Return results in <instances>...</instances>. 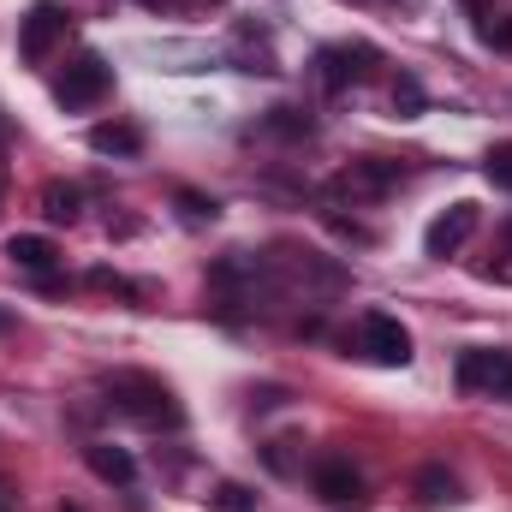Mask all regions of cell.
Returning <instances> with one entry per match:
<instances>
[{
    "label": "cell",
    "mask_w": 512,
    "mask_h": 512,
    "mask_svg": "<svg viewBox=\"0 0 512 512\" xmlns=\"http://www.w3.org/2000/svg\"><path fill=\"white\" fill-rule=\"evenodd\" d=\"M108 405H114L120 417H131V423H143V429H179V423H185L179 399L155 382V376H137V370H120V376L108 382Z\"/></svg>",
    "instance_id": "1"
},
{
    "label": "cell",
    "mask_w": 512,
    "mask_h": 512,
    "mask_svg": "<svg viewBox=\"0 0 512 512\" xmlns=\"http://www.w3.org/2000/svg\"><path fill=\"white\" fill-rule=\"evenodd\" d=\"M358 352H364L370 364L405 370V364H411V334H405V322H399V316H387V310H370V316L358 322Z\"/></svg>",
    "instance_id": "2"
},
{
    "label": "cell",
    "mask_w": 512,
    "mask_h": 512,
    "mask_svg": "<svg viewBox=\"0 0 512 512\" xmlns=\"http://www.w3.org/2000/svg\"><path fill=\"white\" fill-rule=\"evenodd\" d=\"M114 90V66L102 60V54H78L72 66H66V78L54 84V102L60 108H90V102H102Z\"/></svg>",
    "instance_id": "3"
},
{
    "label": "cell",
    "mask_w": 512,
    "mask_h": 512,
    "mask_svg": "<svg viewBox=\"0 0 512 512\" xmlns=\"http://www.w3.org/2000/svg\"><path fill=\"white\" fill-rule=\"evenodd\" d=\"M310 489H316V501H322L328 512H364L370 507L364 477L352 471V459H322V465L310 471Z\"/></svg>",
    "instance_id": "4"
},
{
    "label": "cell",
    "mask_w": 512,
    "mask_h": 512,
    "mask_svg": "<svg viewBox=\"0 0 512 512\" xmlns=\"http://www.w3.org/2000/svg\"><path fill=\"white\" fill-rule=\"evenodd\" d=\"M453 382H459V393H489V399L512 405V352H465Z\"/></svg>",
    "instance_id": "5"
},
{
    "label": "cell",
    "mask_w": 512,
    "mask_h": 512,
    "mask_svg": "<svg viewBox=\"0 0 512 512\" xmlns=\"http://www.w3.org/2000/svg\"><path fill=\"white\" fill-rule=\"evenodd\" d=\"M66 24H72V12L60 6V0H36L24 18H18V54L36 66V60H48V48L66 36Z\"/></svg>",
    "instance_id": "6"
},
{
    "label": "cell",
    "mask_w": 512,
    "mask_h": 512,
    "mask_svg": "<svg viewBox=\"0 0 512 512\" xmlns=\"http://www.w3.org/2000/svg\"><path fill=\"white\" fill-rule=\"evenodd\" d=\"M399 179H405V167H399V161L364 155V161H352V167H340V173H334V191H340V197H352V203H376V197H387Z\"/></svg>",
    "instance_id": "7"
},
{
    "label": "cell",
    "mask_w": 512,
    "mask_h": 512,
    "mask_svg": "<svg viewBox=\"0 0 512 512\" xmlns=\"http://www.w3.org/2000/svg\"><path fill=\"white\" fill-rule=\"evenodd\" d=\"M477 221H483V215H477V203H453L447 215H435V221H429L423 251H429V256H453L471 233H477Z\"/></svg>",
    "instance_id": "8"
},
{
    "label": "cell",
    "mask_w": 512,
    "mask_h": 512,
    "mask_svg": "<svg viewBox=\"0 0 512 512\" xmlns=\"http://www.w3.org/2000/svg\"><path fill=\"white\" fill-rule=\"evenodd\" d=\"M370 66H376V48H370V42H346V48H322V84H328V90H346V84H358V78H370Z\"/></svg>",
    "instance_id": "9"
},
{
    "label": "cell",
    "mask_w": 512,
    "mask_h": 512,
    "mask_svg": "<svg viewBox=\"0 0 512 512\" xmlns=\"http://www.w3.org/2000/svg\"><path fill=\"white\" fill-rule=\"evenodd\" d=\"M84 465H90L102 483H120V489L137 477V459H131L126 447H114V441H90V447H84Z\"/></svg>",
    "instance_id": "10"
},
{
    "label": "cell",
    "mask_w": 512,
    "mask_h": 512,
    "mask_svg": "<svg viewBox=\"0 0 512 512\" xmlns=\"http://www.w3.org/2000/svg\"><path fill=\"white\" fill-rule=\"evenodd\" d=\"M6 256H12L18 268H36V274H48V268L60 262L54 239H42V233H12V239H6Z\"/></svg>",
    "instance_id": "11"
},
{
    "label": "cell",
    "mask_w": 512,
    "mask_h": 512,
    "mask_svg": "<svg viewBox=\"0 0 512 512\" xmlns=\"http://www.w3.org/2000/svg\"><path fill=\"white\" fill-rule=\"evenodd\" d=\"M42 215H48L54 227H72V221L84 215V191H78V185H60V179L42 185Z\"/></svg>",
    "instance_id": "12"
},
{
    "label": "cell",
    "mask_w": 512,
    "mask_h": 512,
    "mask_svg": "<svg viewBox=\"0 0 512 512\" xmlns=\"http://www.w3.org/2000/svg\"><path fill=\"white\" fill-rule=\"evenodd\" d=\"M90 149H96V155H137V149H143V131L126 126V120L90 126Z\"/></svg>",
    "instance_id": "13"
},
{
    "label": "cell",
    "mask_w": 512,
    "mask_h": 512,
    "mask_svg": "<svg viewBox=\"0 0 512 512\" xmlns=\"http://www.w3.org/2000/svg\"><path fill=\"white\" fill-rule=\"evenodd\" d=\"M417 495H423V507H453L459 501V477L447 465H423L417 471Z\"/></svg>",
    "instance_id": "14"
},
{
    "label": "cell",
    "mask_w": 512,
    "mask_h": 512,
    "mask_svg": "<svg viewBox=\"0 0 512 512\" xmlns=\"http://www.w3.org/2000/svg\"><path fill=\"white\" fill-rule=\"evenodd\" d=\"M262 131H280V137H310V131H316V120H310L304 108H268Z\"/></svg>",
    "instance_id": "15"
},
{
    "label": "cell",
    "mask_w": 512,
    "mask_h": 512,
    "mask_svg": "<svg viewBox=\"0 0 512 512\" xmlns=\"http://www.w3.org/2000/svg\"><path fill=\"white\" fill-rule=\"evenodd\" d=\"M209 512H256V489H245V483H215Z\"/></svg>",
    "instance_id": "16"
},
{
    "label": "cell",
    "mask_w": 512,
    "mask_h": 512,
    "mask_svg": "<svg viewBox=\"0 0 512 512\" xmlns=\"http://www.w3.org/2000/svg\"><path fill=\"white\" fill-rule=\"evenodd\" d=\"M483 173H489V185L512 191V143H495V149L483 155Z\"/></svg>",
    "instance_id": "17"
},
{
    "label": "cell",
    "mask_w": 512,
    "mask_h": 512,
    "mask_svg": "<svg viewBox=\"0 0 512 512\" xmlns=\"http://www.w3.org/2000/svg\"><path fill=\"white\" fill-rule=\"evenodd\" d=\"M179 209H185V221H191V227H203V221H215V215H221V203H215V197H203V191H179Z\"/></svg>",
    "instance_id": "18"
},
{
    "label": "cell",
    "mask_w": 512,
    "mask_h": 512,
    "mask_svg": "<svg viewBox=\"0 0 512 512\" xmlns=\"http://www.w3.org/2000/svg\"><path fill=\"white\" fill-rule=\"evenodd\" d=\"M393 108H399V114H405V120H411V114H417V108H423V90H417V84H411V78H399V90H393Z\"/></svg>",
    "instance_id": "19"
},
{
    "label": "cell",
    "mask_w": 512,
    "mask_h": 512,
    "mask_svg": "<svg viewBox=\"0 0 512 512\" xmlns=\"http://www.w3.org/2000/svg\"><path fill=\"white\" fill-rule=\"evenodd\" d=\"M477 36H483L489 48H512V18L507 24H477Z\"/></svg>",
    "instance_id": "20"
},
{
    "label": "cell",
    "mask_w": 512,
    "mask_h": 512,
    "mask_svg": "<svg viewBox=\"0 0 512 512\" xmlns=\"http://www.w3.org/2000/svg\"><path fill=\"white\" fill-rule=\"evenodd\" d=\"M0 512H18V489L12 483H0Z\"/></svg>",
    "instance_id": "21"
},
{
    "label": "cell",
    "mask_w": 512,
    "mask_h": 512,
    "mask_svg": "<svg viewBox=\"0 0 512 512\" xmlns=\"http://www.w3.org/2000/svg\"><path fill=\"white\" fill-rule=\"evenodd\" d=\"M465 6H471V12H483V0H465Z\"/></svg>",
    "instance_id": "22"
},
{
    "label": "cell",
    "mask_w": 512,
    "mask_h": 512,
    "mask_svg": "<svg viewBox=\"0 0 512 512\" xmlns=\"http://www.w3.org/2000/svg\"><path fill=\"white\" fill-rule=\"evenodd\" d=\"M143 6H167V0H143Z\"/></svg>",
    "instance_id": "23"
},
{
    "label": "cell",
    "mask_w": 512,
    "mask_h": 512,
    "mask_svg": "<svg viewBox=\"0 0 512 512\" xmlns=\"http://www.w3.org/2000/svg\"><path fill=\"white\" fill-rule=\"evenodd\" d=\"M203 6H215V0H203Z\"/></svg>",
    "instance_id": "24"
}]
</instances>
